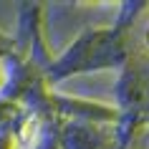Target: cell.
Instances as JSON below:
<instances>
[{"label":"cell","mask_w":149,"mask_h":149,"mask_svg":"<svg viewBox=\"0 0 149 149\" xmlns=\"http://www.w3.org/2000/svg\"><path fill=\"white\" fill-rule=\"evenodd\" d=\"M147 38H149V36H147Z\"/></svg>","instance_id":"obj_1"}]
</instances>
